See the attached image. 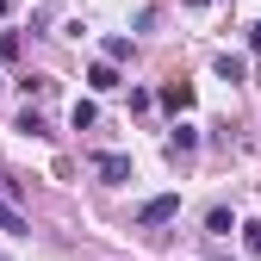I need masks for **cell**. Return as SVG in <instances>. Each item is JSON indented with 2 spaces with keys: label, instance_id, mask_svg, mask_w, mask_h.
I'll return each mask as SVG.
<instances>
[{
  "label": "cell",
  "instance_id": "8fae6325",
  "mask_svg": "<svg viewBox=\"0 0 261 261\" xmlns=\"http://www.w3.org/2000/svg\"><path fill=\"white\" fill-rule=\"evenodd\" d=\"M130 56V38H106V62H124Z\"/></svg>",
  "mask_w": 261,
  "mask_h": 261
},
{
  "label": "cell",
  "instance_id": "7c38bea8",
  "mask_svg": "<svg viewBox=\"0 0 261 261\" xmlns=\"http://www.w3.org/2000/svg\"><path fill=\"white\" fill-rule=\"evenodd\" d=\"M249 50H255V56H261V19H255V25H249Z\"/></svg>",
  "mask_w": 261,
  "mask_h": 261
},
{
  "label": "cell",
  "instance_id": "5b68a950",
  "mask_svg": "<svg viewBox=\"0 0 261 261\" xmlns=\"http://www.w3.org/2000/svg\"><path fill=\"white\" fill-rule=\"evenodd\" d=\"M87 81H93V93H112V87H118V62H93Z\"/></svg>",
  "mask_w": 261,
  "mask_h": 261
},
{
  "label": "cell",
  "instance_id": "8992f818",
  "mask_svg": "<svg viewBox=\"0 0 261 261\" xmlns=\"http://www.w3.org/2000/svg\"><path fill=\"white\" fill-rule=\"evenodd\" d=\"M162 106H168V112H187L193 106V87L187 81H168V87H162Z\"/></svg>",
  "mask_w": 261,
  "mask_h": 261
},
{
  "label": "cell",
  "instance_id": "ba28073f",
  "mask_svg": "<svg viewBox=\"0 0 261 261\" xmlns=\"http://www.w3.org/2000/svg\"><path fill=\"white\" fill-rule=\"evenodd\" d=\"M205 230H212V237H230V230H237V218L224 212V205H212V212H205Z\"/></svg>",
  "mask_w": 261,
  "mask_h": 261
},
{
  "label": "cell",
  "instance_id": "52a82bcc",
  "mask_svg": "<svg viewBox=\"0 0 261 261\" xmlns=\"http://www.w3.org/2000/svg\"><path fill=\"white\" fill-rule=\"evenodd\" d=\"M218 81H249V62L243 56H218Z\"/></svg>",
  "mask_w": 261,
  "mask_h": 261
},
{
  "label": "cell",
  "instance_id": "6da1fadb",
  "mask_svg": "<svg viewBox=\"0 0 261 261\" xmlns=\"http://www.w3.org/2000/svg\"><path fill=\"white\" fill-rule=\"evenodd\" d=\"M168 218H180V193H155V199L137 205V224H143V230H155V224H168Z\"/></svg>",
  "mask_w": 261,
  "mask_h": 261
},
{
  "label": "cell",
  "instance_id": "277c9868",
  "mask_svg": "<svg viewBox=\"0 0 261 261\" xmlns=\"http://www.w3.org/2000/svg\"><path fill=\"white\" fill-rule=\"evenodd\" d=\"M187 149H199V130H193L187 118H174V130H168V155H187Z\"/></svg>",
  "mask_w": 261,
  "mask_h": 261
},
{
  "label": "cell",
  "instance_id": "9c48e42d",
  "mask_svg": "<svg viewBox=\"0 0 261 261\" xmlns=\"http://www.w3.org/2000/svg\"><path fill=\"white\" fill-rule=\"evenodd\" d=\"M69 118H75V130H87L93 118H100V106H93V100H75V112H69Z\"/></svg>",
  "mask_w": 261,
  "mask_h": 261
},
{
  "label": "cell",
  "instance_id": "3957f363",
  "mask_svg": "<svg viewBox=\"0 0 261 261\" xmlns=\"http://www.w3.org/2000/svg\"><path fill=\"white\" fill-rule=\"evenodd\" d=\"M0 230H7V237H31V224H25V212L7 199V193H0Z\"/></svg>",
  "mask_w": 261,
  "mask_h": 261
},
{
  "label": "cell",
  "instance_id": "30bf717a",
  "mask_svg": "<svg viewBox=\"0 0 261 261\" xmlns=\"http://www.w3.org/2000/svg\"><path fill=\"white\" fill-rule=\"evenodd\" d=\"M243 249H249V255H261V218H249V224H243Z\"/></svg>",
  "mask_w": 261,
  "mask_h": 261
},
{
  "label": "cell",
  "instance_id": "7a4b0ae2",
  "mask_svg": "<svg viewBox=\"0 0 261 261\" xmlns=\"http://www.w3.org/2000/svg\"><path fill=\"white\" fill-rule=\"evenodd\" d=\"M93 174H100L106 187H118V180H130V155H118V149H100V155H93Z\"/></svg>",
  "mask_w": 261,
  "mask_h": 261
}]
</instances>
